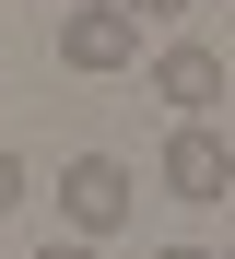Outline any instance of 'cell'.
<instances>
[{
    "instance_id": "6",
    "label": "cell",
    "mask_w": 235,
    "mask_h": 259,
    "mask_svg": "<svg viewBox=\"0 0 235 259\" xmlns=\"http://www.w3.org/2000/svg\"><path fill=\"white\" fill-rule=\"evenodd\" d=\"M129 12H141V24H188L200 0H129Z\"/></svg>"
},
{
    "instance_id": "7",
    "label": "cell",
    "mask_w": 235,
    "mask_h": 259,
    "mask_svg": "<svg viewBox=\"0 0 235 259\" xmlns=\"http://www.w3.org/2000/svg\"><path fill=\"white\" fill-rule=\"evenodd\" d=\"M35 259H106V247H94V236H59V247H35Z\"/></svg>"
},
{
    "instance_id": "2",
    "label": "cell",
    "mask_w": 235,
    "mask_h": 259,
    "mask_svg": "<svg viewBox=\"0 0 235 259\" xmlns=\"http://www.w3.org/2000/svg\"><path fill=\"white\" fill-rule=\"evenodd\" d=\"M153 177H165V200H235V142H223L212 118H176Z\"/></svg>"
},
{
    "instance_id": "1",
    "label": "cell",
    "mask_w": 235,
    "mask_h": 259,
    "mask_svg": "<svg viewBox=\"0 0 235 259\" xmlns=\"http://www.w3.org/2000/svg\"><path fill=\"white\" fill-rule=\"evenodd\" d=\"M59 212H71V236H118L129 212H141V177L118 153H71L59 165Z\"/></svg>"
},
{
    "instance_id": "5",
    "label": "cell",
    "mask_w": 235,
    "mask_h": 259,
    "mask_svg": "<svg viewBox=\"0 0 235 259\" xmlns=\"http://www.w3.org/2000/svg\"><path fill=\"white\" fill-rule=\"evenodd\" d=\"M24 189H35V177H24V153H12V142H0V212H12Z\"/></svg>"
},
{
    "instance_id": "8",
    "label": "cell",
    "mask_w": 235,
    "mask_h": 259,
    "mask_svg": "<svg viewBox=\"0 0 235 259\" xmlns=\"http://www.w3.org/2000/svg\"><path fill=\"white\" fill-rule=\"evenodd\" d=\"M153 259H212V247H153Z\"/></svg>"
},
{
    "instance_id": "3",
    "label": "cell",
    "mask_w": 235,
    "mask_h": 259,
    "mask_svg": "<svg viewBox=\"0 0 235 259\" xmlns=\"http://www.w3.org/2000/svg\"><path fill=\"white\" fill-rule=\"evenodd\" d=\"M59 59H71V71H94V82L129 71V59H141V12H129V0H82V12L59 24Z\"/></svg>"
},
{
    "instance_id": "4",
    "label": "cell",
    "mask_w": 235,
    "mask_h": 259,
    "mask_svg": "<svg viewBox=\"0 0 235 259\" xmlns=\"http://www.w3.org/2000/svg\"><path fill=\"white\" fill-rule=\"evenodd\" d=\"M141 82H153V95H165L176 118H212V106H223V48L176 35V48H153V71H141Z\"/></svg>"
}]
</instances>
